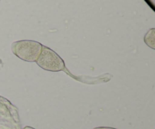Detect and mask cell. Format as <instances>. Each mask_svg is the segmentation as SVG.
Here are the masks:
<instances>
[{"instance_id":"cell-1","label":"cell","mask_w":155,"mask_h":129,"mask_svg":"<svg viewBox=\"0 0 155 129\" xmlns=\"http://www.w3.org/2000/svg\"><path fill=\"white\" fill-rule=\"evenodd\" d=\"M42 45L33 40H21L12 45L13 54L22 60L36 62L42 51Z\"/></svg>"},{"instance_id":"cell-2","label":"cell","mask_w":155,"mask_h":129,"mask_svg":"<svg viewBox=\"0 0 155 129\" xmlns=\"http://www.w3.org/2000/svg\"><path fill=\"white\" fill-rule=\"evenodd\" d=\"M36 62L42 69L51 72H59L65 68V63L61 57L51 48L44 45Z\"/></svg>"},{"instance_id":"cell-3","label":"cell","mask_w":155,"mask_h":129,"mask_svg":"<svg viewBox=\"0 0 155 129\" xmlns=\"http://www.w3.org/2000/svg\"><path fill=\"white\" fill-rule=\"evenodd\" d=\"M0 129H20L17 109L0 96Z\"/></svg>"},{"instance_id":"cell-4","label":"cell","mask_w":155,"mask_h":129,"mask_svg":"<svg viewBox=\"0 0 155 129\" xmlns=\"http://www.w3.org/2000/svg\"><path fill=\"white\" fill-rule=\"evenodd\" d=\"M155 29L152 28L147 32L144 37V40L146 45L151 48L152 49H155Z\"/></svg>"},{"instance_id":"cell-5","label":"cell","mask_w":155,"mask_h":129,"mask_svg":"<svg viewBox=\"0 0 155 129\" xmlns=\"http://www.w3.org/2000/svg\"><path fill=\"white\" fill-rule=\"evenodd\" d=\"M94 129H116L113 128H108V127H98V128H95Z\"/></svg>"},{"instance_id":"cell-6","label":"cell","mask_w":155,"mask_h":129,"mask_svg":"<svg viewBox=\"0 0 155 129\" xmlns=\"http://www.w3.org/2000/svg\"><path fill=\"white\" fill-rule=\"evenodd\" d=\"M23 129H35V128H32V127H29V126H27V127H25V128H23Z\"/></svg>"}]
</instances>
